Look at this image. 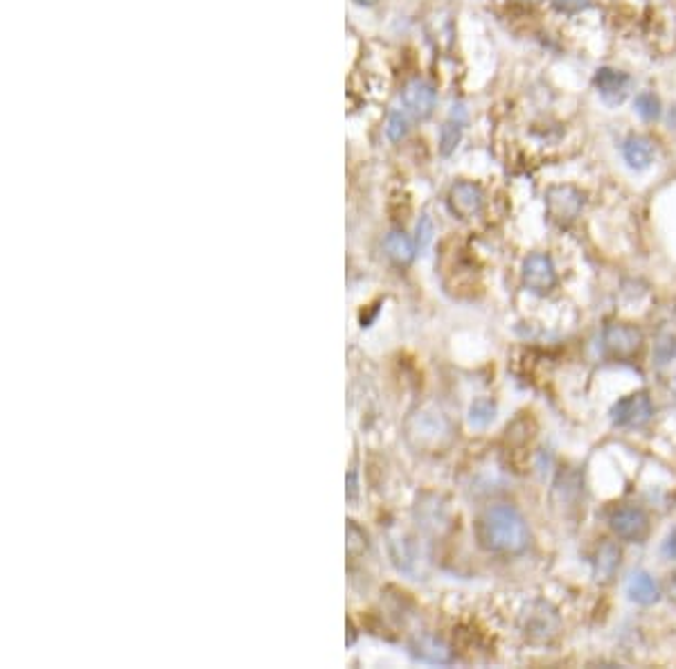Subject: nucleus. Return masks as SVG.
I'll return each mask as SVG.
<instances>
[{"label":"nucleus","instance_id":"6e6552de","mask_svg":"<svg viewBox=\"0 0 676 669\" xmlns=\"http://www.w3.org/2000/svg\"><path fill=\"white\" fill-rule=\"evenodd\" d=\"M524 282L536 295H548L557 286V271L548 252H532L524 262Z\"/></svg>","mask_w":676,"mask_h":669},{"label":"nucleus","instance_id":"9d476101","mask_svg":"<svg viewBox=\"0 0 676 669\" xmlns=\"http://www.w3.org/2000/svg\"><path fill=\"white\" fill-rule=\"evenodd\" d=\"M401 104L404 111L415 119H426L435 111V90L424 79H413L401 90Z\"/></svg>","mask_w":676,"mask_h":669},{"label":"nucleus","instance_id":"0eeeda50","mask_svg":"<svg viewBox=\"0 0 676 669\" xmlns=\"http://www.w3.org/2000/svg\"><path fill=\"white\" fill-rule=\"evenodd\" d=\"M654 417V404L647 393H634L622 396L618 404H613L611 419L616 427L622 428H640Z\"/></svg>","mask_w":676,"mask_h":669},{"label":"nucleus","instance_id":"cd10ccee","mask_svg":"<svg viewBox=\"0 0 676 669\" xmlns=\"http://www.w3.org/2000/svg\"><path fill=\"white\" fill-rule=\"evenodd\" d=\"M674 390H676V384H674Z\"/></svg>","mask_w":676,"mask_h":669},{"label":"nucleus","instance_id":"39448f33","mask_svg":"<svg viewBox=\"0 0 676 669\" xmlns=\"http://www.w3.org/2000/svg\"><path fill=\"white\" fill-rule=\"evenodd\" d=\"M584 194L573 185H553L546 190V210L548 217L559 226H568L582 214Z\"/></svg>","mask_w":676,"mask_h":669},{"label":"nucleus","instance_id":"20e7f679","mask_svg":"<svg viewBox=\"0 0 676 669\" xmlns=\"http://www.w3.org/2000/svg\"><path fill=\"white\" fill-rule=\"evenodd\" d=\"M602 343L607 356L616 358V361H631L645 347V336H642V332L636 324L611 323L604 327Z\"/></svg>","mask_w":676,"mask_h":669},{"label":"nucleus","instance_id":"f257e3e1","mask_svg":"<svg viewBox=\"0 0 676 669\" xmlns=\"http://www.w3.org/2000/svg\"><path fill=\"white\" fill-rule=\"evenodd\" d=\"M476 539L487 552L515 557L530 546V528L512 505H489L476 520Z\"/></svg>","mask_w":676,"mask_h":669},{"label":"nucleus","instance_id":"f03ea898","mask_svg":"<svg viewBox=\"0 0 676 669\" xmlns=\"http://www.w3.org/2000/svg\"><path fill=\"white\" fill-rule=\"evenodd\" d=\"M404 439L415 453L438 456L453 447L455 427L440 406L420 404L406 415Z\"/></svg>","mask_w":676,"mask_h":669},{"label":"nucleus","instance_id":"f3484780","mask_svg":"<svg viewBox=\"0 0 676 669\" xmlns=\"http://www.w3.org/2000/svg\"><path fill=\"white\" fill-rule=\"evenodd\" d=\"M463 140V124L458 119H449V122L442 124L440 129V154L442 156H451L455 151V147L460 145Z\"/></svg>","mask_w":676,"mask_h":669},{"label":"nucleus","instance_id":"412c9836","mask_svg":"<svg viewBox=\"0 0 676 669\" xmlns=\"http://www.w3.org/2000/svg\"><path fill=\"white\" fill-rule=\"evenodd\" d=\"M368 548V537L354 520H348V552L359 554Z\"/></svg>","mask_w":676,"mask_h":669},{"label":"nucleus","instance_id":"4be33fe9","mask_svg":"<svg viewBox=\"0 0 676 669\" xmlns=\"http://www.w3.org/2000/svg\"><path fill=\"white\" fill-rule=\"evenodd\" d=\"M431 239H433V221H431L429 217H421L420 223H417V248H426L431 243Z\"/></svg>","mask_w":676,"mask_h":669},{"label":"nucleus","instance_id":"a878e982","mask_svg":"<svg viewBox=\"0 0 676 669\" xmlns=\"http://www.w3.org/2000/svg\"><path fill=\"white\" fill-rule=\"evenodd\" d=\"M357 5H361V7H372V5H377V0H354Z\"/></svg>","mask_w":676,"mask_h":669},{"label":"nucleus","instance_id":"bb28decb","mask_svg":"<svg viewBox=\"0 0 676 669\" xmlns=\"http://www.w3.org/2000/svg\"><path fill=\"white\" fill-rule=\"evenodd\" d=\"M519 3H539V0H519Z\"/></svg>","mask_w":676,"mask_h":669},{"label":"nucleus","instance_id":"2eb2a0df","mask_svg":"<svg viewBox=\"0 0 676 669\" xmlns=\"http://www.w3.org/2000/svg\"><path fill=\"white\" fill-rule=\"evenodd\" d=\"M620 554H622L620 548H618L613 541H602L600 546H598L596 561H593V566H596L598 582L607 584V582L613 580L616 571L620 568Z\"/></svg>","mask_w":676,"mask_h":669},{"label":"nucleus","instance_id":"ddd939ff","mask_svg":"<svg viewBox=\"0 0 676 669\" xmlns=\"http://www.w3.org/2000/svg\"><path fill=\"white\" fill-rule=\"evenodd\" d=\"M627 595H629L631 602L642 606H651L660 600V589L659 582L645 571H636L631 572L629 580H627Z\"/></svg>","mask_w":676,"mask_h":669},{"label":"nucleus","instance_id":"1a4fd4ad","mask_svg":"<svg viewBox=\"0 0 676 669\" xmlns=\"http://www.w3.org/2000/svg\"><path fill=\"white\" fill-rule=\"evenodd\" d=\"M449 210L458 219H473L483 212V197L481 185L472 183V180H458L455 185H451L449 190Z\"/></svg>","mask_w":676,"mask_h":669},{"label":"nucleus","instance_id":"6ab92c4d","mask_svg":"<svg viewBox=\"0 0 676 669\" xmlns=\"http://www.w3.org/2000/svg\"><path fill=\"white\" fill-rule=\"evenodd\" d=\"M409 133V113L404 108H395V111L388 116L386 122V136L390 142H401Z\"/></svg>","mask_w":676,"mask_h":669},{"label":"nucleus","instance_id":"393cba45","mask_svg":"<svg viewBox=\"0 0 676 669\" xmlns=\"http://www.w3.org/2000/svg\"><path fill=\"white\" fill-rule=\"evenodd\" d=\"M357 491H359V485H357V473L349 471V473H348V499H349V500H357Z\"/></svg>","mask_w":676,"mask_h":669},{"label":"nucleus","instance_id":"4468645a","mask_svg":"<svg viewBox=\"0 0 676 669\" xmlns=\"http://www.w3.org/2000/svg\"><path fill=\"white\" fill-rule=\"evenodd\" d=\"M622 156H625V162L631 170L642 171L654 160V147L645 136H631L622 145Z\"/></svg>","mask_w":676,"mask_h":669},{"label":"nucleus","instance_id":"a211bd4d","mask_svg":"<svg viewBox=\"0 0 676 669\" xmlns=\"http://www.w3.org/2000/svg\"><path fill=\"white\" fill-rule=\"evenodd\" d=\"M494 417H496V406L489 399H476L472 404V408H469V422L476 428L489 427L494 422Z\"/></svg>","mask_w":676,"mask_h":669},{"label":"nucleus","instance_id":"f8f14e48","mask_svg":"<svg viewBox=\"0 0 676 669\" xmlns=\"http://www.w3.org/2000/svg\"><path fill=\"white\" fill-rule=\"evenodd\" d=\"M411 654L413 658L421 663H431V665H447L451 661V649L435 635H417L411 643Z\"/></svg>","mask_w":676,"mask_h":669},{"label":"nucleus","instance_id":"aec40b11","mask_svg":"<svg viewBox=\"0 0 676 669\" xmlns=\"http://www.w3.org/2000/svg\"><path fill=\"white\" fill-rule=\"evenodd\" d=\"M634 107H636V113H639L642 119H647V122H654V119L660 118V102H659V98H654L651 93L636 95Z\"/></svg>","mask_w":676,"mask_h":669},{"label":"nucleus","instance_id":"5701e85b","mask_svg":"<svg viewBox=\"0 0 676 669\" xmlns=\"http://www.w3.org/2000/svg\"><path fill=\"white\" fill-rule=\"evenodd\" d=\"M555 7L566 14H577L591 7V0H555Z\"/></svg>","mask_w":676,"mask_h":669},{"label":"nucleus","instance_id":"b1692460","mask_svg":"<svg viewBox=\"0 0 676 669\" xmlns=\"http://www.w3.org/2000/svg\"><path fill=\"white\" fill-rule=\"evenodd\" d=\"M663 554L670 559H676V528L670 532L668 541L663 543Z\"/></svg>","mask_w":676,"mask_h":669},{"label":"nucleus","instance_id":"7ed1b4c3","mask_svg":"<svg viewBox=\"0 0 676 669\" xmlns=\"http://www.w3.org/2000/svg\"><path fill=\"white\" fill-rule=\"evenodd\" d=\"M521 633L530 644H548L562 633V618L550 602L535 600L521 615Z\"/></svg>","mask_w":676,"mask_h":669},{"label":"nucleus","instance_id":"9b49d317","mask_svg":"<svg viewBox=\"0 0 676 669\" xmlns=\"http://www.w3.org/2000/svg\"><path fill=\"white\" fill-rule=\"evenodd\" d=\"M593 84H596L598 93L602 95L604 102L608 104H620L622 99L627 98V90H629V75L620 73V70L613 68H600L593 77Z\"/></svg>","mask_w":676,"mask_h":669},{"label":"nucleus","instance_id":"423d86ee","mask_svg":"<svg viewBox=\"0 0 676 669\" xmlns=\"http://www.w3.org/2000/svg\"><path fill=\"white\" fill-rule=\"evenodd\" d=\"M608 525L618 539L629 543H642L650 534V516L636 505H622L613 509L608 516Z\"/></svg>","mask_w":676,"mask_h":669},{"label":"nucleus","instance_id":"dca6fc26","mask_svg":"<svg viewBox=\"0 0 676 669\" xmlns=\"http://www.w3.org/2000/svg\"><path fill=\"white\" fill-rule=\"evenodd\" d=\"M383 248H386L388 257H390L395 264H411V262H413V255H415L413 242H411L404 232H400V231L388 232L386 242H383Z\"/></svg>","mask_w":676,"mask_h":669}]
</instances>
